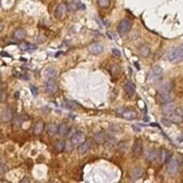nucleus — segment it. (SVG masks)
Returning <instances> with one entry per match:
<instances>
[{
	"mask_svg": "<svg viewBox=\"0 0 183 183\" xmlns=\"http://www.w3.org/2000/svg\"><path fill=\"white\" fill-rule=\"evenodd\" d=\"M124 90H125V93L127 94L128 97H132L135 94V90H136V87H135V84L133 82H127L125 84L124 87Z\"/></svg>",
	"mask_w": 183,
	"mask_h": 183,
	"instance_id": "nucleus-14",
	"label": "nucleus"
},
{
	"mask_svg": "<svg viewBox=\"0 0 183 183\" xmlns=\"http://www.w3.org/2000/svg\"><path fill=\"white\" fill-rule=\"evenodd\" d=\"M1 163H2V160H1V157H0V165H1Z\"/></svg>",
	"mask_w": 183,
	"mask_h": 183,
	"instance_id": "nucleus-45",
	"label": "nucleus"
},
{
	"mask_svg": "<svg viewBox=\"0 0 183 183\" xmlns=\"http://www.w3.org/2000/svg\"><path fill=\"white\" fill-rule=\"evenodd\" d=\"M151 53V48L148 47L147 45H143L141 48H139V55L142 56V57H147L148 55Z\"/></svg>",
	"mask_w": 183,
	"mask_h": 183,
	"instance_id": "nucleus-27",
	"label": "nucleus"
},
{
	"mask_svg": "<svg viewBox=\"0 0 183 183\" xmlns=\"http://www.w3.org/2000/svg\"><path fill=\"white\" fill-rule=\"evenodd\" d=\"M132 26H133V24H132V20L128 18H124L118 25V33L120 36H124L126 34H128L130 32V29H132Z\"/></svg>",
	"mask_w": 183,
	"mask_h": 183,
	"instance_id": "nucleus-1",
	"label": "nucleus"
},
{
	"mask_svg": "<svg viewBox=\"0 0 183 183\" xmlns=\"http://www.w3.org/2000/svg\"><path fill=\"white\" fill-rule=\"evenodd\" d=\"M162 124L164 125V126H166V127H170L171 126V124H172V121L170 120V119H166V118H162Z\"/></svg>",
	"mask_w": 183,
	"mask_h": 183,
	"instance_id": "nucleus-35",
	"label": "nucleus"
},
{
	"mask_svg": "<svg viewBox=\"0 0 183 183\" xmlns=\"http://www.w3.org/2000/svg\"><path fill=\"white\" fill-rule=\"evenodd\" d=\"M175 112H178L180 116H182L183 117V107H180L178 109H175Z\"/></svg>",
	"mask_w": 183,
	"mask_h": 183,
	"instance_id": "nucleus-37",
	"label": "nucleus"
},
{
	"mask_svg": "<svg viewBox=\"0 0 183 183\" xmlns=\"http://www.w3.org/2000/svg\"><path fill=\"white\" fill-rule=\"evenodd\" d=\"M163 77V69L160 65H154L150 72V79L152 81H160Z\"/></svg>",
	"mask_w": 183,
	"mask_h": 183,
	"instance_id": "nucleus-3",
	"label": "nucleus"
},
{
	"mask_svg": "<svg viewBox=\"0 0 183 183\" xmlns=\"http://www.w3.org/2000/svg\"><path fill=\"white\" fill-rule=\"evenodd\" d=\"M84 141H86V134L81 132V130L75 132L72 135V137H71V142L73 143V145H77V146H79L80 144H82Z\"/></svg>",
	"mask_w": 183,
	"mask_h": 183,
	"instance_id": "nucleus-6",
	"label": "nucleus"
},
{
	"mask_svg": "<svg viewBox=\"0 0 183 183\" xmlns=\"http://www.w3.org/2000/svg\"><path fill=\"white\" fill-rule=\"evenodd\" d=\"M88 51L93 55H99L103 52V46L100 43H92L88 46Z\"/></svg>",
	"mask_w": 183,
	"mask_h": 183,
	"instance_id": "nucleus-9",
	"label": "nucleus"
},
{
	"mask_svg": "<svg viewBox=\"0 0 183 183\" xmlns=\"http://www.w3.org/2000/svg\"><path fill=\"white\" fill-rule=\"evenodd\" d=\"M183 60V45L174 48L169 54V61L172 63H178Z\"/></svg>",
	"mask_w": 183,
	"mask_h": 183,
	"instance_id": "nucleus-2",
	"label": "nucleus"
},
{
	"mask_svg": "<svg viewBox=\"0 0 183 183\" xmlns=\"http://www.w3.org/2000/svg\"><path fill=\"white\" fill-rule=\"evenodd\" d=\"M64 144L65 142L63 139H59L54 143V150L56 153H61V152L64 151Z\"/></svg>",
	"mask_w": 183,
	"mask_h": 183,
	"instance_id": "nucleus-23",
	"label": "nucleus"
},
{
	"mask_svg": "<svg viewBox=\"0 0 183 183\" xmlns=\"http://www.w3.org/2000/svg\"><path fill=\"white\" fill-rule=\"evenodd\" d=\"M11 118H13V111H11V109H10L9 107H5L2 109V111H1V120L7 123Z\"/></svg>",
	"mask_w": 183,
	"mask_h": 183,
	"instance_id": "nucleus-12",
	"label": "nucleus"
},
{
	"mask_svg": "<svg viewBox=\"0 0 183 183\" xmlns=\"http://www.w3.org/2000/svg\"><path fill=\"white\" fill-rule=\"evenodd\" d=\"M158 100H160V102H162V103L171 102V101L173 100V96L171 94V92H170V93H164V94H160Z\"/></svg>",
	"mask_w": 183,
	"mask_h": 183,
	"instance_id": "nucleus-24",
	"label": "nucleus"
},
{
	"mask_svg": "<svg viewBox=\"0 0 183 183\" xmlns=\"http://www.w3.org/2000/svg\"><path fill=\"white\" fill-rule=\"evenodd\" d=\"M120 72H121V69H120V66H119L118 64L111 65V68H110V73L112 75V78L117 79L119 75H120Z\"/></svg>",
	"mask_w": 183,
	"mask_h": 183,
	"instance_id": "nucleus-21",
	"label": "nucleus"
},
{
	"mask_svg": "<svg viewBox=\"0 0 183 183\" xmlns=\"http://www.w3.org/2000/svg\"><path fill=\"white\" fill-rule=\"evenodd\" d=\"M4 27H5V26H4V23H2V22H0V32H2V30H4Z\"/></svg>",
	"mask_w": 183,
	"mask_h": 183,
	"instance_id": "nucleus-41",
	"label": "nucleus"
},
{
	"mask_svg": "<svg viewBox=\"0 0 183 183\" xmlns=\"http://www.w3.org/2000/svg\"><path fill=\"white\" fill-rule=\"evenodd\" d=\"M13 37H14V39H16V41H23L24 38L26 37V32L24 30L23 28H18V29H16L14 32V35H13Z\"/></svg>",
	"mask_w": 183,
	"mask_h": 183,
	"instance_id": "nucleus-18",
	"label": "nucleus"
},
{
	"mask_svg": "<svg viewBox=\"0 0 183 183\" xmlns=\"http://www.w3.org/2000/svg\"><path fill=\"white\" fill-rule=\"evenodd\" d=\"M34 134L35 135H41L43 133V130H44V123L42 121V120H38L36 124L34 125Z\"/></svg>",
	"mask_w": 183,
	"mask_h": 183,
	"instance_id": "nucleus-20",
	"label": "nucleus"
},
{
	"mask_svg": "<svg viewBox=\"0 0 183 183\" xmlns=\"http://www.w3.org/2000/svg\"><path fill=\"white\" fill-rule=\"evenodd\" d=\"M143 174H144V170H143L142 167H135V169L132 171V173H130V179H132L133 181H136V180L142 178Z\"/></svg>",
	"mask_w": 183,
	"mask_h": 183,
	"instance_id": "nucleus-16",
	"label": "nucleus"
},
{
	"mask_svg": "<svg viewBox=\"0 0 183 183\" xmlns=\"http://www.w3.org/2000/svg\"><path fill=\"white\" fill-rule=\"evenodd\" d=\"M169 119L172 121V123H174V124H180V123H182V121H183L182 116H180V115H179L178 112H175V111H174L173 114L170 115Z\"/></svg>",
	"mask_w": 183,
	"mask_h": 183,
	"instance_id": "nucleus-22",
	"label": "nucleus"
},
{
	"mask_svg": "<svg viewBox=\"0 0 183 183\" xmlns=\"http://www.w3.org/2000/svg\"><path fill=\"white\" fill-rule=\"evenodd\" d=\"M175 109H176V107H175V105H174L172 101H171V102L163 103V107H162V111H163V114L167 115V116H170L171 114H173L174 111H175Z\"/></svg>",
	"mask_w": 183,
	"mask_h": 183,
	"instance_id": "nucleus-10",
	"label": "nucleus"
},
{
	"mask_svg": "<svg viewBox=\"0 0 183 183\" xmlns=\"http://www.w3.org/2000/svg\"><path fill=\"white\" fill-rule=\"evenodd\" d=\"M59 90V86L53 79H48L45 82V91L48 94H54Z\"/></svg>",
	"mask_w": 183,
	"mask_h": 183,
	"instance_id": "nucleus-5",
	"label": "nucleus"
},
{
	"mask_svg": "<svg viewBox=\"0 0 183 183\" xmlns=\"http://www.w3.org/2000/svg\"><path fill=\"white\" fill-rule=\"evenodd\" d=\"M66 10H68V6L64 2H60L56 5L54 10V16L57 19H63L64 18L65 14H66Z\"/></svg>",
	"mask_w": 183,
	"mask_h": 183,
	"instance_id": "nucleus-4",
	"label": "nucleus"
},
{
	"mask_svg": "<svg viewBox=\"0 0 183 183\" xmlns=\"http://www.w3.org/2000/svg\"><path fill=\"white\" fill-rule=\"evenodd\" d=\"M7 171H8V167H7V166H2V167H0V174L6 173Z\"/></svg>",
	"mask_w": 183,
	"mask_h": 183,
	"instance_id": "nucleus-38",
	"label": "nucleus"
},
{
	"mask_svg": "<svg viewBox=\"0 0 183 183\" xmlns=\"http://www.w3.org/2000/svg\"><path fill=\"white\" fill-rule=\"evenodd\" d=\"M121 116L124 117L125 119H128V120H133L137 117V112L135 110H129V109H125L123 111Z\"/></svg>",
	"mask_w": 183,
	"mask_h": 183,
	"instance_id": "nucleus-17",
	"label": "nucleus"
},
{
	"mask_svg": "<svg viewBox=\"0 0 183 183\" xmlns=\"http://www.w3.org/2000/svg\"><path fill=\"white\" fill-rule=\"evenodd\" d=\"M173 89V83L172 82H164L158 89V93L160 94H164V93H170Z\"/></svg>",
	"mask_w": 183,
	"mask_h": 183,
	"instance_id": "nucleus-13",
	"label": "nucleus"
},
{
	"mask_svg": "<svg viewBox=\"0 0 183 183\" xmlns=\"http://www.w3.org/2000/svg\"><path fill=\"white\" fill-rule=\"evenodd\" d=\"M78 6H79V0H74V1H72L69 5V10L70 11H74V10L78 9Z\"/></svg>",
	"mask_w": 183,
	"mask_h": 183,
	"instance_id": "nucleus-33",
	"label": "nucleus"
},
{
	"mask_svg": "<svg viewBox=\"0 0 183 183\" xmlns=\"http://www.w3.org/2000/svg\"><path fill=\"white\" fill-rule=\"evenodd\" d=\"M47 134L50 136H54L57 134V125L54 124V123H51L48 126H47Z\"/></svg>",
	"mask_w": 183,
	"mask_h": 183,
	"instance_id": "nucleus-25",
	"label": "nucleus"
},
{
	"mask_svg": "<svg viewBox=\"0 0 183 183\" xmlns=\"http://www.w3.org/2000/svg\"><path fill=\"white\" fill-rule=\"evenodd\" d=\"M6 97H7V96H6L5 93H0V100H1V101H5L6 99H7Z\"/></svg>",
	"mask_w": 183,
	"mask_h": 183,
	"instance_id": "nucleus-40",
	"label": "nucleus"
},
{
	"mask_svg": "<svg viewBox=\"0 0 183 183\" xmlns=\"http://www.w3.org/2000/svg\"><path fill=\"white\" fill-rule=\"evenodd\" d=\"M69 133V126L65 124V123H62L60 124V126L57 127V134H59L61 137H65Z\"/></svg>",
	"mask_w": 183,
	"mask_h": 183,
	"instance_id": "nucleus-19",
	"label": "nucleus"
},
{
	"mask_svg": "<svg viewBox=\"0 0 183 183\" xmlns=\"http://www.w3.org/2000/svg\"><path fill=\"white\" fill-rule=\"evenodd\" d=\"M146 160L148 162H154L156 160V157H157V152H156L155 148H153V147H150L148 150L146 151Z\"/></svg>",
	"mask_w": 183,
	"mask_h": 183,
	"instance_id": "nucleus-15",
	"label": "nucleus"
},
{
	"mask_svg": "<svg viewBox=\"0 0 183 183\" xmlns=\"http://www.w3.org/2000/svg\"><path fill=\"white\" fill-rule=\"evenodd\" d=\"M20 182H22V183H24V182H29V179H28V178H24L23 180L20 181Z\"/></svg>",
	"mask_w": 183,
	"mask_h": 183,
	"instance_id": "nucleus-43",
	"label": "nucleus"
},
{
	"mask_svg": "<svg viewBox=\"0 0 183 183\" xmlns=\"http://www.w3.org/2000/svg\"><path fill=\"white\" fill-rule=\"evenodd\" d=\"M90 148H91V142L89 139H87V141H84L82 144H80L78 146V152L80 154H86V153L90 151Z\"/></svg>",
	"mask_w": 183,
	"mask_h": 183,
	"instance_id": "nucleus-11",
	"label": "nucleus"
},
{
	"mask_svg": "<svg viewBox=\"0 0 183 183\" xmlns=\"http://www.w3.org/2000/svg\"><path fill=\"white\" fill-rule=\"evenodd\" d=\"M132 154L134 157H139L143 154V143L141 139H136L132 148Z\"/></svg>",
	"mask_w": 183,
	"mask_h": 183,
	"instance_id": "nucleus-7",
	"label": "nucleus"
},
{
	"mask_svg": "<svg viewBox=\"0 0 183 183\" xmlns=\"http://www.w3.org/2000/svg\"><path fill=\"white\" fill-rule=\"evenodd\" d=\"M112 54H114L115 56H120V52H119V50H117V48H114V50H112Z\"/></svg>",
	"mask_w": 183,
	"mask_h": 183,
	"instance_id": "nucleus-39",
	"label": "nucleus"
},
{
	"mask_svg": "<svg viewBox=\"0 0 183 183\" xmlns=\"http://www.w3.org/2000/svg\"><path fill=\"white\" fill-rule=\"evenodd\" d=\"M44 74H45V77L47 79H54L56 77V70L54 68H47Z\"/></svg>",
	"mask_w": 183,
	"mask_h": 183,
	"instance_id": "nucleus-28",
	"label": "nucleus"
},
{
	"mask_svg": "<svg viewBox=\"0 0 183 183\" xmlns=\"http://www.w3.org/2000/svg\"><path fill=\"white\" fill-rule=\"evenodd\" d=\"M73 143L71 142V141H66L64 144V151L66 152V153H72V151H73Z\"/></svg>",
	"mask_w": 183,
	"mask_h": 183,
	"instance_id": "nucleus-30",
	"label": "nucleus"
},
{
	"mask_svg": "<svg viewBox=\"0 0 183 183\" xmlns=\"http://www.w3.org/2000/svg\"><path fill=\"white\" fill-rule=\"evenodd\" d=\"M18 96H19V93H18V92H17V93L15 94V97H16V99H18Z\"/></svg>",
	"mask_w": 183,
	"mask_h": 183,
	"instance_id": "nucleus-44",
	"label": "nucleus"
},
{
	"mask_svg": "<svg viewBox=\"0 0 183 183\" xmlns=\"http://www.w3.org/2000/svg\"><path fill=\"white\" fill-rule=\"evenodd\" d=\"M0 7H1V0H0Z\"/></svg>",
	"mask_w": 183,
	"mask_h": 183,
	"instance_id": "nucleus-46",
	"label": "nucleus"
},
{
	"mask_svg": "<svg viewBox=\"0 0 183 183\" xmlns=\"http://www.w3.org/2000/svg\"><path fill=\"white\" fill-rule=\"evenodd\" d=\"M110 0H98V5L100 8H103V9H107V8H109L110 6Z\"/></svg>",
	"mask_w": 183,
	"mask_h": 183,
	"instance_id": "nucleus-31",
	"label": "nucleus"
},
{
	"mask_svg": "<svg viewBox=\"0 0 183 183\" xmlns=\"http://www.w3.org/2000/svg\"><path fill=\"white\" fill-rule=\"evenodd\" d=\"M30 91H32V93H33V96H38V89H37L35 86H32L30 87Z\"/></svg>",
	"mask_w": 183,
	"mask_h": 183,
	"instance_id": "nucleus-36",
	"label": "nucleus"
},
{
	"mask_svg": "<svg viewBox=\"0 0 183 183\" xmlns=\"http://www.w3.org/2000/svg\"><path fill=\"white\" fill-rule=\"evenodd\" d=\"M1 56H7V57H10V55L7 54L6 52H1Z\"/></svg>",
	"mask_w": 183,
	"mask_h": 183,
	"instance_id": "nucleus-42",
	"label": "nucleus"
},
{
	"mask_svg": "<svg viewBox=\"0 0 183 183\" xmlns=\"http://www.w3.org/2000/svg\"><path fill=\"white\" fill-rule=\"evenodd\" d=\"M178 170H179V163L178 161L171 157L167 162V172H169L171 175H174V174L178 173Z\"/></svg>",
	"mask_w": 183,
	"mask_h": 183,
	"instance_id": "nucleus-8",
	"label": "nucleus"
},
{
	"mask_svg": "<svg viewBox=\"0 0 183 183\" xmlns=\"http://www.w3.org/2000/svg\"><path fill=\"white\" fill-rule=\"evenodd\" d=\"M65 106H66L68 109H72V110L75 109V108L78 107V105H77L75 102H73V101H66V102H65Z\"/></svg>",
	"mask_w": 183,
	"mask_h": 183,
	"instance_id": "nucleus-34",
	"label": "nucleus"
},
{
	"mask_svg": "<svg viewBox=\"0 0 183 183\" xmlns=\"http://www.w3.org/2000/svg\"><path fill=\"white\" fill-rule=\"evenodd\" d=\"M22 48L24 51H35L37 48V46L33 45V44H24V45H22Z\"/></svg>",
	"mask_w": 183,
	"mask_h": 183,
	"instance_id": "nucleus-32",
	"label": "nucleus"
},
{
	"mask_svg": "<svg viewBox=\"0 0 183 183\" xmlns=\"http://www.w3.org/2000/svg\"><path fill=\"white\" fill-rule=\"evenodd\" d=\"M170 158H171V155H170L169 152L166 150H162V152H161V162L162 163H167Z\"/></svg>",
	"mask_w": 183,
	"mask_h": 183,
	"instance_id": "nucleus-29",
	"label": "nucleus"
},
{
	"mask_svg": "<svg viewBox=\"0 0 183 183\" xmlns=\"http://www.w3.org/2000/svg\"><path fill=\"white\" fill-rule=\"evenodd\" d=\"M93 139H94V142L97 143V144H103V143L106 142V135L103 133H97L96 135H94V137H93Z\"/></svg>",
	"mask_w": 183,
	"mask_h": 183,
	"instance_id": "nucleus-26",
	"label": "nucleus"
}]
</instances>
